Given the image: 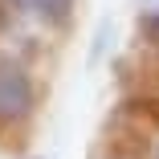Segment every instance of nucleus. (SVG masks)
I'll use <instances>...</instances> for the list:
<instances>
[{"label":"nucleus","instance_id":"obj_1","mask_svg":"<svg viewBox=\"0 0 159 159\" xmlns=\"http://www.w3.org/2000/svg\"><path fill=\"white\" fill-rule=\"evenodd\" d=\"M33 110V78L20 61L0 57V118L16 122Z\"/></svg>","mask_w":159,"mask_h":159},{"label":"nucleus","instance_id":"obj_2","mask_svg":"<svg viewBox=\"0 0 159 159\" xmlns=\"http://www.w3.org/2000/svg\"><path fill=\"white\" fill-rule=\"evenodd\" d=\"M12 4L25 8V12H37L45 20H66L70 8H74V0H12Z\"/></svg>","mask_w":159,"mask_h":159}]
</instances>
